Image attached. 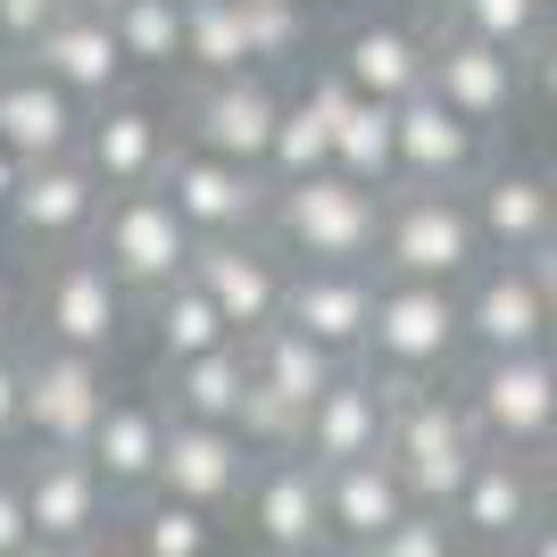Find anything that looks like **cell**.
<instances>
[{
    "label": "cell",
    "mask_w": 557,
    "mask_h": 557,
    "mask_svg": "<svg viewBox=\"0 0 557 557\" xmlns=\"http://www.w3.org/2000/svg\"><path fill=\"white\" fill-rule=\"evenodd\" d=\"M516 50L483 42V34H458V25H442V42H433V92L449 100V109L466 116V125H491V116H508L516 109Z\"/></svg>",
    "instance_id": "obj_23"
},
{
    "label": "cell",
    "mask_w": 557,
    "mask_h": 557,
    "mask_svg": "<svg viewBox=\"0 0 557 557\" xmlns=\"http://www.w3.org/2000/svg\"><path fill=\"white\" fill-rule=\"evenodd\" d=\"M524 557H557V516H541L533 533H524Z\"/></svg>",
    "instance_id": "obj_47"
},
{
    "label": "cell",
    "mask_w": 557,
    "mask_h": 557,
    "mask_svg": "<svg viewBox=\"0 0 557 557\" xmlns=\"http://www.w3.org/2000/svg\"><path fill=\"white\" fill-rule=\"evenodd\" d=\"M258 449L233 433V424H200V417H166V458H159V491L184 499V508H233L250 491Z\"/></svg>",
    "instance_id": "obj_15"
},
{
    "label": "cell",
    "mask_w": 557,
    "mask_h": 557,
    "mask_svg": "<svg viewBox=\"0 0 557 557\" xmlns=\"http://www.w3.org/2000/svg\"><path fill=\"white\" fill-rule=\"evenodd\" d=\"M67 9H92V17H109V9H125V0H67Z\"/></svg>",
    "instance_id": "obj_50"
},
{
    "label": "cell",
    "mask_w": 557,
    "mask_h": 557,
    "mask_svg": "<svg viewBox=\"0 0 557 557\" xmlns=\"http://www.w3.org/2000/svg\"><path fill=\"white\" fill-rule=\"evenodd\" d=\"M34 75H50L67 100H116L125 92V50H116V25L92 17V9H59V17L34 34Z\"/></svg>",
    "instance_id": "obj_19"
},
{
    "label": "cell",
    "mask_w": 557,
    "mask_h": 557,
    "mask_svg": "<svg viewBox=\"0 0 557 557\" xmlns=\"http://www.w3.org/2000/svg\"><path fill=\"white\" fill-rule=\"evenodd\" d=\"M283 325H300L308 342H325L333 358H367L374 267H292V292H283Z\"/></svg>",
    "instance_id": "obj_18"
},
{
    "label": "cell",
    "mask_w": 557,
    "mask_h": 557,
    "mask_svg": "<svg viewBox=\"0 0 557 557\" xmlns=\"http://www.w3.org/2000/svg\"><path fill=\"white\" fill-rule=\"evenodd\" d=\"M308 557H333V549H308Z\"/></svg>",
    "instance_id": "obj_53"
},
{
    "label": "cell",
    "mask_w": 557,
    "mask_h": 557,
    "mask_svg": "<svg viewBox=\"0 0 557 557\" xmlns=\"http://www.w3.org/2000/svg\"><path fill=\"white\" fill-rule=\"evenodd\" d=\"M75 159L100 175V191H141L166 175V116L150 100H100V116H84V141H75Z\"/></svg>",
    "instance_id": "obj_17"
},
{
    "label": "cell",
    "mask_w": 557,
    "mask_h": 557,
    "mask_svg": "<svg viewBox=\"0 0 557 557\" xmlns=\"http://www.w3.org/2000/svg\"><path fill=\"white\" fill-rule=\"evenodd\" d=\"M392 399L399 383H383L374 367H342L317 392V408L300 417V458L325 474V466H349V458H383V433H392Z\"/></svg>",
    "instance_id": "obj_11"
},
{
    "label": "cell",
    "mask_w": 557,
    "mask_h": 557,
    "mask_svg": "<svg viewBox=\"0 0 557 557\" xmlns=\"http://www.w3.org/2000/svg\"><path fill=\"white\" fill-rule=\"evenodd\" d=\"M267 216H275V250L300 267H374V242H383V191L342 166L267 184Z\"/></svg>",
    "instance_id": "obj_1"
},
{
    "label": "cell",
    "mask_w": 557,
    "mask_h": 557,
    "mask_svg": "<svg viewBox=\"0 0 557 557\" xmlns=\"http://www.w3.org/2000/svg\"><path fill=\"white\" fill-rule=\"evenodd\" d=\"M17 557H75V549H50V541H25Z\"/></svg>",
    "instance_id": "obj_49"
},
{
    "label": "cell",
    "mask_w": 557,
    "mask_h": 557,
    "mask_svg": "<svg viewBox=\"0 0 557 557\" xmlns=\"http://www.w3.org/2000/svg\"><path fill=\"white\" fill-rule=\"evenodd\" d=\"M59 9H67V0H0V42H9V50H34V34H42Z\"/></svg>",
    "instance_id": "obj_39"
},
{
    "label": "cell",
    "mask_w": 557,
    "mask_h": 557,
    "mask_svg": "<svg viewBox=\"0 0 557 557\" xmlns=\"http://www.w3.org/2000/svg\"><path fill=\"white\" fill-rule=\"evenodd\" d=\"M458 524H449V508H408L392 524V533H374L358 557H458Z\"/></svg>",
    "instance_id": "obj_38"
},
{
    "label": "cell",
    "mask_w": 557,
    "mask_h": 557,
    "mask_svg": "<svg viewBox=\"0 0 557 557\" xmlns=\"http://www.w3.org/2000/svg\"><path fill=\"white\" fill-rule=\"evenodd\" d=\"M0 258H9V225H0Z\"/></svg>",
    "instance_id": "obj_52"
},
{
    "label": "cell",
    "mask_w": 557,
    "mask_h": 557,
    "mask_svg": "<svg viewBox=\"0 0 557 557\" xmlns=\"http://www.w3.org/2000/svg\"><path fill=\"white\" fill-rule=\"evenodd\" d=\"M275 116H283V92L267 84V67H242V75H209V84L191 92L184 134H191V150H216V159L258 166V175H267Z\"/></svg>",
    "instance_id": "obj_14"
},
{
    "label": "cell",
    "mask_w": 557,
    "mask_h": 557,
    "mask_svg": "<svg viewBox=\"0 0 557 557\" xmlns=\"http://www.w3.org/2000/svg\"><path fill=\"white\" fill-rule=\"evenodd\" d=\"M417 508L408 483L392 474V458H349V466H325V541L333 549H367L374 533H392L399 516Z\"/></svg>",
    "instance_id": "obj_26"
},
{
    "label": "cell",
    "mask_w": 557,
    "mask_h": 557,
    "mask_svg": "<svg viewBox=\"0 0 557 557\" xmlns=\"http://www.w3.org/2000/svg\"><path fill=\"white\" fill-rule=\"evenodd\" d=\"M449 25L524 59V50L541 42V25H549V0H449Z\"/></svg>",
    "instance_id": "obj_36"
},
{
    "label": "cell",
    "mask_w": 557,
    "mask_h": 557,
    "mask_svg": "<svg viewBox=\"0 0 557 557\" xmlns=\"http://www.w3.org/2000/svg\"><path fill=\"white\" fill-rule=\"evenodd\" d=\"M209 549H216L209 508H184V499H166V491H150L134 508V557H209Z\"/></svg>",
    "instance_id": "obj_34"
},
{
    "label": "cell",
    "mask_w": 557,
    "mask_h": 557,
    "mask_svg": "<svg viewBox=\"0 0 557 557\" xmlns=\"http://www.w3.org/2000/svg\"><path fill=\"white\" fill-rule=\"evenodd\" d=\"M125 308H134V292L100 267L92 250L84 258H59L42 275V292H34V317H42V342L59 349H84V358H109L116 333H125Z\"/></svg>",
    "instance_id": "obj_13"
},
{
    "label": "cell",
    "mask_w": 557,
    "mask_h": 557,
    "mask_svg": "<svg viewBox=\"0 0 557 557\" xmlns=\"http://www.w3.org/2000/svg\"><path fill=\"white\" fill-rule=\"evenodd\" d=\"M374 267L408 283H466L483 267V225L474 200H458L449 184H392L383 191V242Z\"/></svg>",
    "instance_id": "obj_3"
},
{
    "label": "cell",
    "mask_w": 557,
    "mask_h": 557,
    "mask_svg": "<svg viewBox=\"0 0 557 557\" xmlns=\"http://www.w3.org/2000/svg\"><path fill=\"white\" fill-rule=\"evenodd\" d=\"M100 267H109L134 300H150V292H166V283L191 275V250H200V233L175 216V200H166L159 184L141 191H116V200H100Z\"/></svg>",
    "instance_id": "obj_5"
},
{
    "label": "cell",
    "mask_w": 557,
    "mask_h": 557,
    "mask_svg": "<svg viewBox=\"0 0 557 557\" xmlns=\"http://www.w3.org/2000/svg\"><path fill=\"white\" fill-rule=\"evenodd\" d=\"M474 225H483V250L499 258H533L557 242V175H533V166H499L474 191Z\"/></svg>",
    "instance_id": "obj_25"
},
{
    "label": "cell",
    "mask_w": 557,
    "mask_h": 557,
    "mask_svg": "<svg viewBox=\"0 0 557 557\" xmlns=\"http://www.w3.org/2000/svg\"><path fill=\"white\" fill-rule=\"evenodd\" d=\"M191 283L216 300V317L233 325V342H250L258 325H275V317H283L292 267H283V250H267L258 233H216V242L191 250Z\"/></svg>",
    "instance_id": "obj_10"
},
{
    "label": "cell",
    "mask_w": 557,
    "mask_h": 557,
    "mask_svg": "<svg viewBox=\"0 0 557 557\" xmlns=\"http://www.w3.org/2000/svg\"><path fill=\"white\" fill-rule=\"evenodd\" d=\"M242 34H250V67H292L308 50V0H242Z\"/></svg>",
    "instance_id": "obj_37"
},
{
    "label": "cell",
    "mask_w": 557,
    "mask_h": 557,
    "mask_svg": "<svg viewBox=\"0 0 557 557\" xmlns=\"http://www.w3.org/2000/svg\"><path fill=\"white\" fill-rule=\"evenodd\" d=\"M9 349H17V283L0 275V358H9Z\"/></svg>",
    "instance_id": "obj_44"
},
{
    "label": "cell",
    "mask_w": 557,
    "mask_h": 557,
    "mask_svg": "<svg viewBox=\"0 0 557 557\" xmlns=\"http://www.w3.org/2000/svg\"><path fill=\"white\" fill-rule=\"evenodd\" d=\"M150 342H159L166 367H184V358H200V349L233 342V325L216 317V300L200 292V283H166V292H150Z\"/></svg>",
    "instance_id": "obj_32"
},
{
    "label": "cell",
    "mask_w": 557,
    "mask_h": 557,
    "mask_svg": "<svg viewBox=\"0 0 557 557\" xmlns=\"http://www.w3.org/2000/svg\"><path fill=\"white\" fill-rule=\"evenodd\" d=\"M333 166L358 175V184L392 191L399 184V150H392V100H367L349 92V109L333 116Z\"/></svg>",
    "instance_id": "obj_31"
},
{
    "label": "cell",
    "mask_w": 557,
    "mask_h": 557,
    "mask_svg": "<svg viewBox=\"0 0 557 557\" xmlns=\"http://www.w3.org/2000/svg\"><path fill=\"white\" fill-rule=\"evenodd\" d=\"M0 141H9L25 166L34 159H67L75 141H84V100H67L50 75H34V67L0 75Z\"/></svg>",
    "instance_id": "obj_28"
},
{
    "label": "cell",
    "mask_w": 557,
    "mask_h": 557,
    "mask_svg": "<svg viewBox=\"0 0 557 557\" xmlns=\"http://www.w3.org/2000/svg\"><path fill=\"white\" fill-rule=\"evenodd\" d=\"M417 9H442V17H449V0H417Z\"/></svg>",
    "instance_id": "obj_51"
},
{
    "label": "cell",
    "mask_w": 557,
    "mask_h": 557,
    "mask_svg": "<svg viewBox=\"0 0 557 557\" xmlns=\"http://www.w3.org/2000/svg\"><path fill=\"white\" fill-rule=\"evenodd\" d=\"M466 417L491 449H533L557 442V349H516V358H474V374L458 383Z\"/></svg>",
    "instance_id": "obj_6"
},
{
    "label": "cell",
    "mask_w": 557,
    "mask_h": 557,
    "mask_svg": "<svg viewBox=\"0 0 557 557\" xmlns=\"http://www.w3.org/2000/svg\"><path fill=\"white\" fill-rule=\"evenodd\" d=\"M84 458L100 466V483L116 499H150L159 491V458H166V408L159 399H109L92 424Z\"/></svg>",
    "instance_id": "obj_24"
},
{
    "label": "cell",
    "mask_w": 557,
    "mask_h": 557,
    "mask_svg": "<svg viewBox=\"0 0 557 557\" xmlns=\"http://www.w3.org/2000/svg\"><path fill=\"white\" fill-rule=\"evenodd\" d=\"M541 516H557V442L541 449Z\"/></svg>",
    "instance_id": "obj_45"
},
{
    "label": "cell",
    "mask_w": 557,
    "mask_h": 557,
    "mask_svg": "<svg viewBox=\"0 0 557 557\" xmlns=\"http://www.w3.org/2000/svg\"><path fill=\"white\" fill-rule=\"evenodd\" d=\"M242 408H250V358L242 342H216L184 367H166V417H200V424H233L242 433Z\"/></svg>",
    "instance_id": "obj_30"
},
{
    "label": "cell",
    "mask_w": 557,
    "mask_h": 557,
    "mask_svg": "<svg viewBox=\"0 0 557 557\" xmlns=\"http://www.w3.org/2000/svg\"><path fill=\"white\" fill-rule=\"evenodd\" d=\"M84 557H100V549H84Z\"/></svg>",
    "instance_id": "obj_54"
},
{
    "label": "cell",
    "mask_w": 557,
    "mask_h": 557,
    "mask_svg": "<svg viewBox=\"0 0 557 557\" xmlns=\"http://www.w3.org/2000/svg\"><path fill=\"white\" fill-rule=\"evenodd\" d=\"M533 275H541V308H549V349H557V242L533 250Z\"/></svg>",
    "instance_id": "obj_43"
},
{
    "label": "cell",
    "mask_w": 557,
    "mask_h": 557,
    "mask_svg": "<svg viewBox=\"0 0 557 557\" xmlns=\"http://www.w3.org/2000/svg\"><path fill=\"white\" fill-rule=\"evenodd\" d=\"M242 508H250V533H258L267 557L333 549V541H325V474H317L300 449H258Z\"/></svg>",
    "instance_id": "obj_9"
},
{
    "label": "cell",
    "mask_w": 557,
    "mask_h": 557,
    "mask_svg": "<svg viewBox=\"0 0 557 557\" xmlns=\"http://www.w3.org/2000/svg\"><path fill=\"white\" fill-rule=\"evenodd\" d=\"M474 557H524V541H483Z\"/></svg>",
    "instance_id": "obj_48"
},
{
    "label": "cell",
    "mask_w": 557,
    "mask_h": 557,
    "mask_svg": "<svg viewBox=\"0 0 557 557\" xmlns=\"http://www.w3.org/2000/svg\"><path fill=\"white\" fill-rule=\"evenodd\" d=\"M466 349V317H458V283H408V275H374V325H367V358L383 383H442Z\"/></svg>",
    "instance_id": "obj_2"
},
{
    "label": "cell",
    "mask_w": 557,
    "mask_h": 557,
    "mask_svg": "<svg viewBox=\"0 0 557 557\" xmlns=\"http://www.w3.org/2000/svg\"><path fill=\"white\" fill-rule=\"evenodd\" d=\"M17 175H25V159L9 150V141H0V216H9V191H17Z\"/></svg>",
    "instance_id": "obj_46"
},
{
    "label": "cell",
    "mask_w": 557,
    "mask_h": 557,
    "mask_svg": "<svg viewBox=\"0 0 557 557\" xmlns=\"http://www.w3.org/2000/svg\"><path fill=\"white\" fill-rule=\"evenodd\" d=\"M308 9H317V0H308Z\"/></svg>",
    "instance_id": "obj_55"
},
{
    "label": "cell",
    "mask_w": 557,
    "mask_h": 557,
    "mask_svg": "<svg viewBox=\"0 0 557 557\" xmlns=\"http://www.w3.org/2000/svg\"><path fill=\"white\" fill-rule=\"evenodd\" d=\"M449 524H458L474 549H483V541H524L541 524V474L516 458V449H483L474 474L458 483V499H449Z\"/></svg>",
    "instance_id": "obj_21"
},
{
    "label": "cell",
    "mask_w": 557,
    "mask_h": 557,
    "mask_svg": "<svg viewBox=\"0 0 557 557\" xmlns=\"http://www.w3.org/2000/svg\"><path fill=\"white\" fill-rule=\"evenodd\" d=\"M109 408V358L42 342L25 358V442L34 449H84Z\"/></svg>",
    "instance_id": "obj_8"
},
{
    "label": "cell",
    "mask_w": 557,
    "mask_h": 557,
    "mask_svg": "<svg viewBox=\"0 0 557 557\" xmlns=\"http://www.w3.org/2000/svg\"><path fill=\"white\" fill-rule=\"evenodd\" d=\"M125 67H175L184 59V0H125L109 9Z\"/></svg>",
    "instance_id": "obj_35"
},
{
    "label": "cell",
    "mask_w": 557,
    "mask_h": 557,
    "mask_svg": "<svg viewBox=\"0 0 557 557\" xmlns=\"http://www.w3.org/2000/svg\"><path fill=\"white\" fill-rule=\"evenodd\" d=\"M349 109V75L325 67L308 75L300 92H283V116H275V150H267V184H300L317 166H333V116Z\"/></svg>",
    "instance_id": "obj_27"
},
{
    "label": "cell",
    "mask_w": 557,
    "mask_h": 557,
    "mask_svg": "<svg viewBox=\"0 0 557 557\" xmlns=\"http://www.w3.org/2000/svg\"><path fill=\"white\" fill-rule=\"evenodd\" d=\"M458 317H466V349H474V358L549 349V308H541L533 258H491V267H474L466 292H458Z\"/></svg>",
    "instance_id": "obj_12"
},
{
    "label": "cell",
    "mask_w": 557,
    "mask_h": 557,
    "mask_svg": "<svg viewBox=\"0 0 557 557\" xmlns=\"http://www.w3.org/2000/svg\"><path fill=\"white\" fill-rule=\"evenodd\" d=\"M483 449H491V442L474 433V417H466L458 392H442V383H408V392L392 399L383 458H392V474L408 483V499H417V508H449Z\"/></svg>",
    "instance_id": "obj_4"
},
{
    "label": "cell",
    "mask_w": 557,
    "mask_h": 557,
    "mask_svg": "<svg viewBox=\"0 0 557 557\" xmlns=\"http://www.w3.org/2000/svg\"><path fill=\"white\" fill-rule=\"evenodd\" d=\"M333 67L349 75V92H367V100H408V92H424V75H433V42L408 34V25H392V17H374L342 42Z\"/></svg>",
    "instance_id": "obj_29"
},
{
    "label": "cell",
    "mask_w": 557,
    "mask_h": 557,
    "mask_svg": "<svg viewBox=\"0 0 557 557\" xmlns=\"http://www.w3.org/2000/svg\"><path fill=\"white\" fill-rule=\"evenodd\" d=\"M25 541H34V516H25V491H17V474H0V557H17Z\"/></svg>",
    "instance_id": "obj_41"
},
{
    "label": "cell",
    "mask_w": 557,
    "mask_h": 557,
    "mask_svg": "<svg viewBox=\"0 0 557 557\" xmlns=\"http://www.w3.org/2000/svg\"><path fill=\"white\" fill-rule=\"evenodd\" d=\"M533 84H541V100L557 109V25H541V42H533Z\"/></svg>",
    "instance_id": "obj_42"
},
{
    "label": "cell",
    "mask_w": 557,
    "mask_h": 557,
    "mask_svg": "<svg viewBox=\"0 0 557 557\" xmlns=\"http://www.w3.org/2000/svg\"><path fill=\"white\" fill-rule=\"evenodd\" d=\"M100 200H109V191H100V175L67 150V159H34V166H25L0 225L25 233V242H75V233L100 225Z\"/></svg>",
    "instance_id": "obj_20"
},
{
    "label": "cell",
    "mask_w": 557,
    "mask_h": 557,
    "mask_svg": "<svg viewBox=\"0 0 557 557\" xmlns=\"http://www.w3.org/2000/svg\"><path fill=\"white\" fill-rule=\"evenodd\" d=\"M184 67H200V75H242L250 67L242 0H184Z\"/></svg>",
    "instance_id": "obj_33"
},
{
    "label": "cell",
    "mask_w": 557,
    "mask_h": 557,
    "mask_svg": "<svg viewBox=\"0 0 557 557\" xmlns=\"http://www.w3.org/2000/svg\"><path fill=\"white\" fill-rule=\"evenodd\" d=\"M474 141L483 125H466L433 84L408 100H392V150H399V184H458L474 166Z\"/></svg>",
    "instance_id": "obj_22"
},
{
    "label": "cell",
    "mask_w": 557,
    "mask_h": 557,
    "mask_svg": "<svg viewBox=\"0 0 557 557\" xmlns=\"http://www.w3.org/2000/svg\"><path fill=\"white\" fill-rule=\"evenodd\" d=\"M9 442H25V358L17 349L0 358V449Z\"/></svg>",
    "instance_id": "obj_40"
},
{
    "label": "cell",
    "mask_w": 557,
    "mask_h": 557,
    "mask_svg": "<svg viewBox=\"0 0 557 557\" xmlns=\"http://www.w3.org/2000/svg\"><path fill=\"white\" fill-rule=\"evenodd\" d=\"M159 191L175 200V216H184L200 242H216V233H258V216H267V175L216 159V150H175Z\"/></svg>",
    "instance_id": "obj_16"
},
{
    "label": "cell",
    "mask_w": 557,
    "mask_h": 557,
    "mask_svg": "<svg viewBox=\"0 0 557 557\" xmlns=\"http://www.w3.org/2000/svg\"><path fill=\"white\" fill-rule=\"evenodd\" d=\"M17 491H25V516H34V541L75 549V557L100 549V533L116 516V491L100 483V466L84 449H25Z\"/></svg>",
    "instance_id": "obj_7"
}]
</instances>
